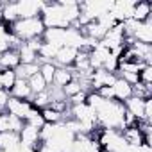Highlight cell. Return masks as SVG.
Listing matches in <instances>:
<instances>
[{"instance_id":"cell-14","label":"cell","mask_w":152,"mask_h":152,"mask_svg":"<svg viewBox=\"0 0 152 152\" xmlns=\"http://www.w3.org/2000/svg\"><path fill=\"white\" fill-rule=\"evenodd\" d=\"M9 95H11L13 99L29 100V102H31V99H32V91H31V88H29L27 81H23V79H16V83H15V86L11 88Z\"/></svg>"},{"instance_id":"cell-12","label":"cell","mask_w":152,"mask_h":152,"mask_svg":"<svg viewBox=\"0 0 152 152\" xmlns=\"http://www.w3.org/2000/svg\"><path fill=\"white\" fill-rule=\"evenodd\" d=\"M20 147V134L16 132H0V150L4 152H16Z\"/></svg>"},{"instance_id":"cell-16","label":"cell","mask_w":152,"mask_h":152,"mask_svg":"<svg viewBox=\"0 0 152 152\" xmlns=\"http://www.w3.org/2000/svg\"><path fill=\"white\" fill-rule=\"evenodd\" d=\"M72 79H73L72 68H56V72H54V79H52V84H50V86L63 90Z\"/></svg>"},{"instance_id":"cell-30","label":"cell","mask_w":152,"mask_h":152,"mask_svg":"<svg viewBox=\"0 0 152 152\" xmlns=\"http://www.w3.org/2000/svg\"><path fill=\"white\" fill-rule=\"evenodd\" d=\"M97 93H99L104 100H115V93H113V88H111V86H104V88L97 90Z\"/></svg>"},{"instance_id":"cell-10","label":"cell","mask_w":152,"mask_h":152,"mask_svg":"<svg viewBox=\"0 0 152 152\" xmlns=\"http://www.w3.org/2000/svg\"><path fill=\"white\" fill-rule=\"evenodd\" d=\"M147 100V99H145ZM145 100L138 97H131L124 102V107L127 113H131L138 122H143V111H145Z\"/></svg>"},{"instance_id":"cell-27","label":"cell","mask_w":152,"mask_h":152,"mask_svg":"<svg viewBox=\"0 0 152 152\" xmlns=\"http://www.w3.org/2000/svg\"><path fill=\"white\" fill-rule=\"evenodd\" d=\"M132 97H138V99H150V86H145L141 83H136L132 86Z\"/></svg>"},{"instance_id":"cell-24","label":"cell","mask_w":152,"mask_h":152,"mask_svg":"<svg viewBox=\"0 0 152 152\" xmlns=\"http://www.w3.org/2000/svg\"><path fill=\"white\" fill-rule=\"evenodd\" d=\"M54 72H56V64H54V63H41V64H39V73H41V77L45 79V83H47L48 86L52 84Z\"/></svg>"},{"instance_id":"cell-11","label":"cell","mask_w":152,"mask_h":152,"mask_svg":"<svg viewBox=\"0 0 152 152\" xmlns=\"http://www.w3.org/2000/svg\"><path fill=\"white\" fill-rule=\"evenodd\" d=\"M148 18H152V4L148 0H140V2H136L134 9H132V20H136L138 23H143Z\"/></svg>"},{"instance_id":"cell-5","label":"cell","mask_w":152,"mask_h":152,"mask_svg":"<svg viewBox=\"0 0 152 152\" xmlns=\"http://www.w3.org/2000/svg\"><path fill=\"white\" fill-rule=\"evenodd\" d=\"M134 0H118V2H113L111 7V16L115 18L116 23H124L125 20L132 18V9H134Z\"/></svg>"},{"instance_id":"cell-31","label":"cell","mask_w":152,"mask_h":152,"mask_svg":"<svg viewBox=\"0 0 152 152\" xmlns=\"http://www.w3.org/2000/svg\"><path fill=\"white\" fill-rule=\"evenodd\" d=\"M11 131L9 129V115L6 111H2V115H0V132H7Z\"/></svg>"},{"instance_id":"cell-7","label":"cell","mask_w":152,"mask_h":152,"mask_svg":"<svg viewBox=\"0 0 152 152\" xmlns=\"http://www.w3.org/2000/svg\"><path fill=\"white\" fill-rule=\"evenodd\" d=\"M115 81H116V73H109L104 68L93 70L91 81H90V88H91V91H97V90H100L104 86H113Z\"/></svg>"},{"instance_id":"cell-3","label":"cell","mask_w":152,"mask_h":152,"mask_svg":"<svg viewBox=\"0 0 152 152\" xmlns=\"http://www.w3.org/2000/svg\"><path fill=\"white\" fill-rule=\"evenodd\" d=\"M39 18L43 22L45 29H68L70 27V23L64 18L63 7H61L59 2H52V4H47L45 2Z\"/></svg>"},{"instance_id":"cell-34","label":"cell","mask_w":152,"mask_h":152,"mask_svg":"<svg viewBox=\"0 0 152 152\" xmlns=\"http://www.w3.org/2000/svg\"><path fill=\"white\" fill-rule=\"evenodd\" d=\"M0 115H2V111H0Z\"/></svg>"},{"instance_id":"cell-22","label":"cell","mask_w":152,"mask_h":152,"mask_svg":"<svg viewBox=\"0 0 152 152\" xmlns=\"http://www.w3.org/2000/svg\"><path fill=\"white\" fill-rule=\"evenodd\" d=\"M39 113H41V118L45 124H57V122L64 120V113H57L52 107H43V109H39Z\"/></svg>"},{"instance_id":"cell-18","label":"cell","mask_w":152,"mask_h":152,"mask_svg":"<svg viewBox=\"0 0 152 152\" xmlns=\"http://www.w3.org/2000/svg\"><path fill=\"white\" fill-rule=\"evenodd\" d=\"M122 136L125 138V141H127L129 145H141V143H143V134H141V131L138 129V125H136V127H127V129H124V131H122Z\"/></svg>"},{"instance_id":"cell-35","label":"cell","mask_w":152,"mask_h":152,"mask_svg":"<svg viewBox=\"0 0 152 152\" xmlns=\"http://www.w3.org/2000/svg\"><path fill=\"white\" fill-rule=\"evenodd\" d=\"M0 152H4V150H0Z\"/></svg>"},{"instance_id":"cell-33","label":"cell","mask_w":152,"mask_h":152,"mask_svg":"<svg viewBox=\"0 0 152 152\" xmlns=\"http://www.w3.org/2000/svg\"><path fill=\"white\" fill-rule=\"evenodd\" d=\"M16 152H36V148H32V147H27V145H22L20 143V147H18V150Z\"/></svg>"},{"instance_id":"cell-25","label":"cell","mask_w":152,"mask_h":152,"mask_svg":"<svg viewBox=\"0 0 152 152\" xmlns=\"http://www.w3.org/2000/svg\"><path fill=\"white\" fill-rule=\"evenodd\" d=\"M25 124H29V125H34V127L41 129V127L45 125V122H43V118H41V113H39V109L32 107V111H31V115L27 116Z\"/></svg>"},{"instance_id":"cell-13","label":"cell","mask_w":152,"mask_h":152,"mask_svg":"<svg viewBox=\"0 0 152 152\" xmlns=\"http://www.w3.org/2000/svg\"><path fill=\"white\" fill-rule=\"evenodd\" d=\"M113 93H115V100H118V102H125L127 99H131L132 97V86L131 84H127L124 79H120V77H116V81L113 83Z\"/></svg>"},{"instance_id":"cell-23","label":"cell","mask_w":152,"mask_h":152,"mask_svg":"<svg viewBox=\"0 0 152 152\" xmlns=\"http://www.w3.org/2000/svg\"><path fill=\"white\" fill-rule=\"evenodd\" d=\"M31 104H32V107H36V109L48 107V106H50V93H48V88H47L45 91H41V93H36V95H32V99H31Z\"/></svg>"},{"instance_id":"cell-26","label":"cell","mask_w":152,"mask_h":152,"mask_svg":"<svg viewBox=\"0 0 152 152\" xmlns=\"http://www.w3.org/2000/svg\"><path fill=\"white\" fill-rule=\"evenodd\" d=\"M79 91H83V88H81V83L75 81V79H72V81L63 88V93H64L66 99H70V97H73V95H77Z\"/></svg>"},{"instance_id":"cell-1","label":"cell","mask_w":152,"mask_h":152,"mask_svg":"<svg viewBox=\"0 0 152 152\" xmlns=\"http://www.w3.org/2000/svg\"><path fill=\"white\" fill-rule=\"evenodd\" d=\"M97 122L99 127L102 129H115V131H124V115H125V107L122 102L118 100H104L97 109Z\"/></svg>"},{"instance_id":"cell-19","label":"cell","mask_w":152,"mask_h":152,"mask_svg":"<svg viewBox=\"0 0 152 152\" xmlns=\"http://www.w3.org/2000/svg\"><path fill=\"white\" fill-rule=\"evenodd\" d=\"M16 83V73L15 70H0V88L11 91V88Z\"/></svg>"},{"instance_id":"cell-29","label":"cell","mask_w":152,"mask_h":152,"mask_svg":"<svg viewBox=\"0 0 152 152\" xmlns=\"http://www.w3.org/2000/svg\"><path fill=\"white\" fill-rule=\"evenodd\" d=\"M86 97H88V91H79L77 95H73V97H70L68 99V102H70V106H79V104H84L86 102Z\"/></svg>"},{"instance_id":"cell-2","label":"cell","mask_w":152,"mask_h":152,"mask_svg":"<svg viewBox=\"0 0 152 152\" xmlns=\"http://www.w3.org/2000/svg\"><path fill=\"white\" fill-rule=\"evenodd\" d=\"M9 31H11L13 36H16L23 43V41H29V39L43 38L47 29H45L41 18L38 16V18H20L13 25H9Z\"/></svg>"},{"instance_id":"cell-4","label":"cell","mask_w":152,"mask_h":152,"mask_svg":"<svg viewBox=\"0 0 152 152\" xmlns=\"http://www.w3.org/2000/svg\"><path fill=\"white\" fill-rule=\"evenodd\" d=\"M15 6L18 13V20L20 18H38L41 15L45 2H41V0H18V2H15Z\"/></svg>"},{"instance_id":"cell-21","label":"cell","mask_w":152,"mask_h":152,"mask_svg":"<svg viewBox=\"0 0 152 152\" xmlns=\"http://www.w3.org/2000/svg\"><path fill=\"white\" fill-rule=\"evenodd\" d=\"M20 54V64H29V63H38V52H34L32 48H29L25 43L20 45L18 48Z\"/></svg>"},{"instance_id":"cell-8","label":"cell","mask_w":152,"mask_h":152,"mask_svg":"<svg viewBox=\"0 0 152 152\" xmlns=\"http://www.w3.org/2000/svg\"><path fill=\"white\" fill-rule=\"evenodd\" d=\"M20 143L27 145V147H32V148H38L39 143H41V140H39V129L34 127V125L23 124V127L20 131Z\"/></svg>"},{"instance_id":"cell-17","label":"cell","mask_w":152,"mask_h":152,"mask_svg":"<svg viewBox=\"0 0 152 152\" xmlns=\"http://www.w3.org/2000/svg\"><path fill=\"white\" fill-rule=\"evenodd\" d=\"M39 72V63H29V64H20L16 70H15V73H16V79H23V81H27V79H31L34 73H38Z\"/></svg>"},{"instance_id":"cell-9","label":"cell","mask_w":152,"mask_h":152,"mask_svg":"<svg viewBox=\"0 0 152 152\" xmlns=\"http://www.w3.org/2000/svg\"><path fill=\"white\" fill-rule=\"evenodd\" d=\"M77 52L79 50H75L72 47H61L57 50L56 59H54L56 68H70V66H73V61H75V57H77Z\"/></svg>"},{"instance_id":"cell-32","label":"cell","mask_w":152,"mask_h":152,"mask_svg":"<svg viewBox=\"0 0 152 152\" xmlns=\"http://www.w3.org/2000/svg\"><path fill=\"white\" fill-rule=\"evenodd\" d=\"M9 99H11L9 91H6V90L0 88V111H6V106H7V100Z\"/></svg>"},{"instance_id":"cell-6","label":"cell","mask_w":152,"mask_h":152,"mask_svg":"<svg viewBox=\"0 0 152 152\" xmlns=\"http://www.w3.org/2000/svg\"><path fill=\"white\" fill-rule=\"evenodd\" d=\"M31 111H32V104L29 100H20V99H13V97L7 100V106H6L7 115H13V116L25 122L27 116L31 115Z\"/></svg>"},{"instance_id":"cell-20","label":"cell","mask_w":152,"mask_h":152,"mask_svg":"<svg viewBox=\"0 0 152 152\" xmlns=\"http://www.w3.org/2000/svg\"><path fill=\"white\" fill-rule=\"evenodd\" d=\"M27 84H29V88H31L32 95L41 93V91H45V90L48 88V84L45 83V79L41 77V73H39V72H38V73H34L31 79H27Z\"/></svg>"},{"instance_id":"cell-28","label":"cell","mask_w":152,"mask_h":152,"mask_svg":"<svg viewBox=\"0 0 152 152\" xmlns=\"http://www.w3.org/2000/svg\"><path fill=\"white\" fill-rule=\"evenodd\" d=\"M140 77V83L145 84V86H150L152 84V64H147L145 68H141V72L138 73Z\"/></svg>"},{"instance_id":"cell-15","label":"cell","mask_w":152,"mask_h":152,"mask_svg":"<svg viewBox=\"0 0 152 152\" xmlns=\"http://www.w3.org/2000/svg\"><path fill=\"white\" fill-rule=\"evenodd\" d=\"M134 41L138 43H145V45H150L152 43V18H148L147 22L140 23L138 31L134 32Z\"/></svg>"}]
</instances>
